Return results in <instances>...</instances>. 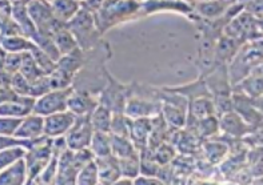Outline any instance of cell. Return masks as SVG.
<instances>
[{"instance_id":"3957f363","label":"cell","mask_w":263,"mask_h":185,"mask_svg":"<svg viewBox=\"0 0 263 185\" xmlns=\"http://www.w3.org/2000/svg\"><path fill=\"white\" fill-rule=\"evenodd\" d=\"M262 63V48H260V40L249 42L242 46L235 53L229 66L227 72L230 77L231 86H237L239 81L254 71Z\"/></svg>"},{"instance_id":"52a82bcc","label":"cell","mask_w":263,"mask_h":185,"mask_svg":"<svg viewBox=\"0 0 263 185\" xmlns=\"http://www.w3.org/2000/svg\"><path fill=\"white\" fill-rule=\"evenodd\" d=\"M93 132L95 131H93L92 124H91L90 116H80V117H77L72 128L64 136L67 148L72 151V152L80 151V149L90 148Z\"/></svg>"},{"instance_id":"ac0fdd59","label":"cell","mask_w":263,"mask_h":185,"mask_svg":"<svg viewBox=\"0 0 263 185\" xmlns=\"http://www.w3.org/2000/svg\"><path fill=\"white\" fill-rule=\"evenodd\" d=\"M0 185H27V168L24 159L0 172Z\"/></svg>"},{"instance_id":"6da1fadb","label":"cell","mask_w":263,"mask_h":185,"mask_svg":"<svg viewBox=\"0 0 263 185\" xmlns=\"http://www.w3.org/2000/svg\"><path fill=\"white\" fill-rule=\"evenodd\" d=\"M140 3L138 2H102L98 11L93 13L97 28L103 35L112 27L122 22L139 16Z\"/></svg>"},{"instance_id":"30bf717a","label":"cell","mask_w":263,"mask_h":185,"mask_svg":"<svg viewBox=\"0 0 263 185\" xmlns=\"http://www.w3.org/2000/svg\"><path fill=\"white\" fill-rule=\"evenodd\" d=\"M98 104H99L98 96H93L88 92H83V91L73 90L70 99H68L67 109L70 112H72L77 117L90 116L93 109L97 108Z\"/></svg>"},{"instance_id":"4316f807","label":"cell","mask_w":263,"mask_h":185,"mask_svg":"<svg viewBox=\"0 0 263 185\" xmlns=\"http://www.w3.org/2000/svg\"><path fill=\"white\" fill-rule=\"evenodd\" d=\"M90 151L95 156V159L112 155L111 153V133L95 131L92 135V140H91Z\"/></svg>"},{"instance_id":"7402d4cb","label":"cell","mask_w":263,"mask_h":185,"mask_svg":"<svg viewBox=\"0 0 263 185\" xmlns=\"http://www.w3.org/2000/svg\"><path fill=\"white\" fill-rule=\"evenodd\" d=\"M51 37H52L53 44L57 47V50L59 51L60 56L68 55V53H71L72 51L77 50V48H79L77 40L72 36V33L67 30L66 26L59 28Z\"/></svg>"},{"instance_id":"836d02e7","label":"cell","mask_w":263,"mask_h":185,"mask_svg":"<svg viewBox=\"0 0 263 185\" xmlns=\"http://www.w3.org/2000/svg\"><path fill=\"white\" fill-rule=\"evenodd\" d=\"M20 64H22V53H6L3 70L6 71L10 76H12V75L19 72Z\"/></svg>"},{"instance_id":"277c9868","label":"cell","mask_w":263,"mask_h":185,"mask_svg":"<svg viewBox=\"0 0 263 185\" xmlns=\"http://www.w3.org/2000/svg\"><path fill=\"white\" fill-rule=\"evenodd\" d=\"M27 10L33 26L36 28V32L52 36L59 28L66 26L55 19L50 2H30L27 3Z\"/></svg>"},{"instance_id":"8fae6325","label":"cell","mask_w":263,"mask_h":185,"mask_svg":"<svg viewBox=\"0 0 263 185\" xmlns=\"http://www.w3.org/2000/svg\"><path fill=\"white\" fill-rule=\"evenodd\" d=\"M218 120H219V132L224 133L231 139H243L247 133L254 132L234 111L224 113L218 117Z\"/></svg>"},{"instance_id":"83f0119b","label":"cell","mask_w":263,"mask_h":185,"mask_svg":"<svg viewBox=\"0 0 263 185\" xmlns=\"http://www.w3.org/2000/svg\"><path fill=\"white\" fill-rule=\"evenodd\" d=\"M75 185H99V177H98V168L95 160L78 171L75 177Z\"/></svg>"},{"instance_id":"d6986e66","label":"cell","mask_w":263,"mask_h":185,"mask_svg":"<svg viewBox=\"0 0 263 185\" xmlns=\"http://www.w3.org/2000/svg\"><path fill=\"white\" fill-rule=\"evenodd\" d=\"M230 4V2H200L193 6V12L197 11L200 17L207 20H217L224 16Z\"/></svg>"},{"instance_id":"8d00e7d4","label":"cell","mask_w":263,"mask_h":185,"mask_svg":"<svg viewBox=\"0 0 263 185\" xmlns=\"http://www.w3.org/2000/svg\"><path fill=\"white\" fill-rule=\"evenodd\" d=\"M112 185H134V180L126 179V177H120V179L117 180Z\"/></svg>"},{"instance_id":"e0dca14e","label":"cell","mask_w":263,"mask_h":185,"mask_svg":"<svg viewBox=\"0 0 263 185\" xmlns=\"http://www.w3.org/2000/svg\"><path fill=\"white\" fill-rule=\"evenodd\" d=\"M204 157L211 166H219L230 153V147L226 141H215V140H207L202 146Z\"/></svg>"},{"instance_id":"5bb4252c","label":"cell","mask_w":263,"mask_h":185,"mask_svg":"<svg viewBox=\"0 0 263 185\" xmlns=\"http://www.w3.org/2000/svg\"><path fill=\"white\" fill-rule=\"evenodd\" d=\"M95 164L98 168V177L99 185H112L114 182L122 177L119 169V161L112 155L106 157L95 159Z\"/></svg>"},{"instance_id":"1f68e13d","label":"cell","mask_w":263,"mask_h":185,"mask_svg":"<svg viewBox=\"0 0 263 185\" xmlns=\"http://www.w3.org/2000/svg\"><path fill=\"white\" fill-rule=\"evenodd\" d=\"M177 156V149L175 147L171 146V142L166 141L160 144L158 148L154 149V160L159 164L160 167L168 166Z\"/></svg>"},{"instance_id":"603a6c76","label":"cell","mask_w":263,"mask_h":185,"mask_svg":"<svg viewBox=\"0 0 263 185\" xmlns=\"http://www.w3.org/2000/svg\"><path fill=\"white\" fill-rule=\"evenodd\" d=\"M158 10H174L186 15L193 12V6L184 2H144L140 3V13H150Z\"/></svg>"},{"instance_id":"2e32d148","label":"cell","mask_w":263,"mask_h":185,"mask_svg":"<svg viewBox=\"0 0 263 185\" xmlns=\"http://www.w3.org/2000/svg\"><path fill=\"white\" fill-rule=\"evenodd\" d=\"M151 133V119H135L131 121V129L128 139L138 149L143 151L148 146V137Z\"/></svg>"},{"instance_id":"484cf974","label":"cell","mask_w":263,"mask_h":185,"mask_svg":"<svg viewBox=\"0 0 263 185\" xmlns=\"http://www.w3.org/2000/svg\"><path fill=\"white\" fill-rule=\"evenodd\" d=\"M19 73L27 80V81H30L31 84H32L33 81L39 80L40 77L46 76V75L40 71L39 67H37L36 61H35L33 56L31 55V52L22 53V64H20Z\"/></svg>"},{"instance_id":"9a60e30c","label":"cell","mask_w":263,"mask_h":185,"mask_svg":"<svg viewBox=\"0 0 263 185\" xmlns=\"http://www.w3.org/2000/svg\"><path fill=\"white\" fill-rule=\"evenodd\" d=\"M11 16L13 19V23L16 24V27L19 28L20 35L23 33V36L27 39H31L35 35L36 28L33 26L30 15H28L27 3H24V2L11 3Z\"/></svg>"},{"instance_id":"cb8c5ba5","label":"cell","mask_w":263,"mask_h":185,"mask_svg":"<svg viewBox=\"0 0 263 185\" xmlns=\"http://www.w3.org/2000/svg\"><path fill=\"white\" fill-rule=\"evenodd\" d=\"M2 50L7 53H24L32 50L33 43L30 39L22 36V35H10L4 36L0 42Z\"/></svg>"},{"instance_id":"d590c367","label":"cell","mask_w":263,"mask_h":185,"mask_svg":"<svg viewBox=\"0 0 263 185\" xmlns=\"http://www.w3.org/2000/svg\"><path fill=\"white\" fill-rule=\"evenodd\" d=\"M134 185H168L159 177H150V176L139 175L134 180Z\"/></svg>"},{"instance_id":"ba28073f","label":"cell","mask_w":263,"mask_h":185,"mask_svg":"<svg viewBox=\"0 0 263 185\" xmlns=\"http://www.w3.org/2000/svg\"><path fill=\"white\" fill-rule=\"evenodd\" d=\"M77 116L70 112L68 109L63 112L53 113V115L44 117L43 135L48 139H58L64 137L75 124Z\"/></svg>"},{"instance_id":"7c38bea8","label":"cell","mask_w":263,"mask_h":185,"mask_svg":"<svg viewBox=\"0 0 263 185\" xmlns=\"http://www.w3.org/2000/svg\"><path fill=\"white\" fill-rule=\"evenodd\" d=\"M44 129V117L35 113H30L28 116L23 117L20 121L15 137L24 141H35V140L43 137Z\"/></svg>"},{"instance_id":"f35d334b","label":"cell","mask_w":263,"mask_h":185,"mask_svg":"<svg viewBox=\"0 0 263 185\" xmlns=\"http://www.w3.org/2000/svg\"><path fill=\"white\" fill-rule=\"evenodd\" d=\"M32 185H36V184H35V182H33V184Z\"/></svg>"},{"instance_id":"4dcf8cb0","label":"cell","mask_w":263,"mask_h":185,"mask_svg":"<svg viewBox=\"0 0 263 185\" xmlns=\"http://www.w3.org/2000/svg\"><path fill=\"white\" fill-rule=\"evenodd\" d=\"M122 177L135 180L140 175V155L133 156L128 159L118 160Z\"/></svg>"},{"instance_id":"5b68a950","label":"cell","mask_w":263,"mask_h":185,"mask_svg":"<svg viewBox=\"0 0 263 185\" xmlns=\"http://www.w3.org/2000/svg\"><path fill=\"white\" fill-rule=\"evenodd\" d=\"M73 88H64V90H51L40 97L35 99L32 113L42 117L53 115V113L67 111V104L70 99Z\"/></svg>"},{"instance_id":"f1b7e54d","label":"cell","mask_w":263,"mask_h":185,"mask_svg":"<svg viewBox=\"0 0 263 185\" xmlns=\"http://www.w3.org/2000/svg\"><path fill=\"white\" fill-rule=\"evenodd\" d=\"M131 121H133V119L127 117L124 113H114L110 126V133L114 136L128 137L130 136Z\"/></svg>"},{"instance_id":"9c48e42d","label":"cell","mask_w":263,"mask_h":185,"mask_svg":"<svg viewBox=\"0 0 263 185\" xmlns=\"http://www.w3.org/2000/svg\"><path fill=\"white\" fill-rule=\"evenodd\" d=\"M35 99L30 96H13L12 99L0 104V116L23 119L33 111Z\"/></svg>"},{"instance_id":"e575fe53","label":"cell","mask_w":263,"mask_h":185,"mask_svg":"<svg viewBox=\"0 0 263 185\" xmlns=\"http://www.w3.org/2000/svg\"><path fill=\"white\" fill-rule=\"evenodd\" d=\"M33 141H24V140L16 139V137H6V136H0V152L4 149L12 148V147H24L28 151L32 146Z\"/></svg>"},{"instance_id":"f546056e","label":"cell","mask_w":263,"mask_h":185,"mask_svg":"<svg viewBox=\"0 0 263 185\" xmlns=\"http://www.w3.org/2000/svg\"><path fill=\"white\" fill-rule=\"evenodd\" d=\"M27 149L24 147H12L0 152V172L12 164L26 157Z\"/></svg>"},{"instance_id":"ffe728a7","label":"cell","mask_w":263,"mask_h":185,"mask_svg":"<svg viewBox=\"0 0 263 185\" xmlns=\"http://www.w3.org/2000/svg\"><path fill=\"white\" fill-rule=\"evenodd\" d=\"M53 16L60 23L67 24L80 10V2H70V0H55L50 2Z\"/></svg>"},{"instance_id":"7a4b0ae2","label":"cell","mask_w":263,"mask_h":185,"mask_svg":"<svg viewBox=\"0 0 263 185\" xmlns=\"http://www.w3.org/2000/svg\"><path fill=\"white\" fill-rule=\"evenodd\" d=\"M66 27L75 37L80 50L90 51L102 43V35L97 28L93 12L83 6H80L79 12L66 24Z\"/></svg>"},{"instance_id":"4fadbf2b","label":"cell","mask_w":263,"mask_h":185,"mask_svg":"<svg viewBox=\"0 0 263 185\" xmlns=\"http://www.w3.org/2000/svg\"><path fill=\"white\" fill-rule=\"evenodd\" d=\"M262 66L251 71L242 81L233 87V91L247 96L251 100L262 99Z\"/></svg>"},{"instance_id":"74e56055","label":"cell","mask_w":263,"mask_h":185,"mask_svg":"<svg viewBox=\"0 0 263 185\" xmlns=\"http://www.w3.org/2000/svg\"><path fill=\"white\" fill-rule=\"evenodd\" d=\"M249 185H262V177H257V179H253Z\"/></svg>"},{"instance_id":"d6a6232c","label":"cell","mask_w":263,"mask_h":185,"mask_svg":"<svg viewBox=\"0 0 263 185\" xmlns=\"http://www.w3.org/2000/svg\"><path fill=\"white\" fill-rule=\"evenodd\" d=\"M20 121H22V119L0 116V136L15 137V133H16L17 128H19Z\"/></svg>"},{"instance_id":"8992f818","label":"cell","mask_w":263,"mask_h":185,"mask_svg":"<svg viewBox=\"0 0 263 185\" xmlns=\"http://www.w3.org/2000/svg\"><path fill=\"white\" fill-rule=\"evenodd\" d=\"M128 84L119 83L115 77L111 76L108 84L98 96L99 104L107 107L112 113H124V107L128 99Z\"/></svg>"},{"instance_id":"44dd1931","label":"cell","mask_w":263,"mask_h":185,"mask_svg":"<svg viewBox=\"0 0 263 185\" xmlns=\"http://www.w3.org/2000/svg\"><path fill=\"white\" fill-rule=\"evenodd\" d=\"M111 153L118 160L128 159V157L139 155L138 149L134 147V144L128 137L114 135H111Z\"/></svg>"},{"instance_id":"d4e9b609","label":"cell","mask_w":263,"mask_h":185,"mask_svg":"<svg viewBox=\"0 0 263 185\" xmlns=\"http://www.w3.org/2000/svg\"><path fill=\"white\" fill-rule=\"evenodd\" d=\"M112 115L110 109L107 107L98 104L97 108L93 109L92 113L90 115L91 124H92L93 131L97 132H108L110 133V126L111 120H112Z\"/></svg>"}]
</instances>
